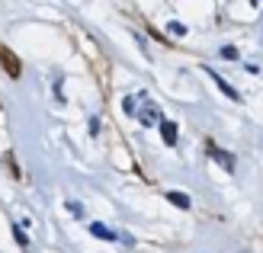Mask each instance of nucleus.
<instances>
[{
	"mask_svg": "<svg viewBox=\"0 0 263 253\" xmlns=\"http://www.w3.org/2000/svg\"><path fill=\"white\" fill-rule=\"evenodd\" d=\"M221 58H228V61H234V58H238V48H231V45H225V48H221Z\"/></svg>",
	"mask_w": 263,
	"mask_h": 253,
	"instance_id": "obj_9",
	"label": "nucleus"
},
{
	"mask_svg": "<svg viewBox=\"0 0 263 253\" xmlns=\"http://www.w3.org/2000/svg\"><path fill=\"white\" fill-rule=\"evenodd\" d=\"M209 154H212V157H215V161L225 167L228 173L234 170V161H231V154H228V151H221V148H215V144H209Z\"/></svg>",
	"mask_w": 263,
	"mask_h": 253,
	"instance_id": "obj_3",
	"label": "nucleus"
},
{
	"mask_svg": "<svg viewBox=\"0 0 263 253\" xmlns=\"http://www.w3.org/2000/svg\"><path fill=\"white\" fill-rule=\"evenodd\" d=\"M161 135H164V141H167V144H177V125L164 119V122H161Z\"/></svg>",
	"mask_w": 263,
	"mask_h": 253,
	"instance_id": "obj_5",
	"label": "nucleus"
},
{
	"mask_svg": "<svg viewBox=\"0 0 263 253\" xmlns=\"http://www.w3.org/2000/svg\"><path fill=\"white\" fill-rule=\"evenodd\" d=\"M135 119H138L141 125H161V122H164V119H161V109H157V106L144 96V93H141L138 103H135Z\"/></svg>",
	"mask_w": 263,
	"mask_h": 253,
	"instance_id": "obj_1",
	"label": "nucleus"
},
{
	"mask_svg": "<svg viewBox=\"0 0 263 253\" xmlns=\"http://www.w3.org/2000/svg\"><path fill=\"white\" fill-rule=\"evenodd\" d=\"M167 202H174L177 208H190V196H183V192H167Z\"/></svg>",
	"mask_w": 263,
	"mask_h": 253,
	"instance_id": "obj_6",
	"label": "nucleus"
},
{
	"mask_svg": "<svg viewBox=\"0 0 263 253\" xmlns=\"http://www.w3.org/2000/svg\"><path fill=\"white\" fill-rule=\"evenodd\" d=\"M90 234H93V237H100V241H116V237H119L116 231H109L106 224H100V221H93V224H90Z\"/></svg>",
	"mask_w": 263,
	"mask_h": 253,
	"instance_id": "obj_4",
	"label": "nucleus"
},
{
	"mask_svg": "<svg viewBox=\"0 0 263 253\" xmlns=\"http://www.w3.org/2000/svg\"><path fill=\"white\" fill-rule=\"evenodd\" d=\"M0 64H4V71H7L10 77H20V74H23V64H20V58L13 55V51H10L7 45H0Z\"/></svg>",
	"mask_w": 263,
	"mask_h": 253,
	"instance_id": "obj_2",
	"label": "nucleus"
},
{
	"mask_svg": "<svg viewBox=\"0 0 263 253\" xmlns=\"http://www.w3.org/2000/svg\"><path fill=\"white\" fill-rule=\"evenodd\" d=\"M212 81H215V84H218L221 90H225V93H228V96H231V100H241V96H238V90H231V87H228L225 81H221V77H218V74H212Z\"/></svg>",
	"mask_w": 263,
	"mask_h": 253,
	"instance_id": "obj_7",
	"label": "nucleus"
},
{
	"mask_svg": "<svg viewBox=\"0 0 263 253\" xmlns=\"http://www.w3.org/2000/svg\"><path fill=\"white\" fill-rule=\"evenodd\" d=\"M167 29L174 32V35H183V32H186V26H183V23H167Z\"/></svg>",
	"mask_w": 263,
	"mask_h": 253,
	"instance_id": "obj_8",
	"label": "nucleus"
}]
</instances>
